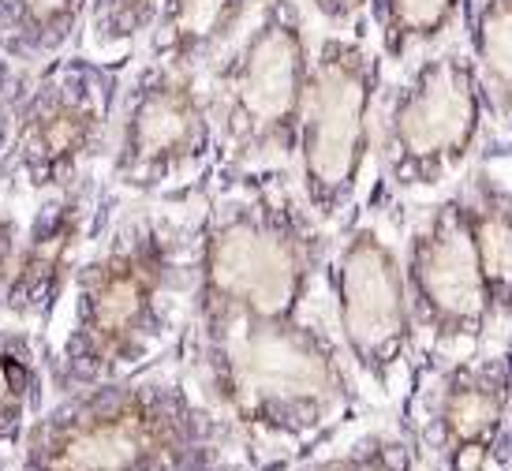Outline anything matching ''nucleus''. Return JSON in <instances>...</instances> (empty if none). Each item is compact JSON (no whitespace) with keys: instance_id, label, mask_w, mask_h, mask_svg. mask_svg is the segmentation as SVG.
<instances>
[{"instance_id":"1","label":"nucleus","mask_w":512,"mask_h":471,"mask_svg":"<svg viewBox=\"0 0 512 471\" xmlns=\"http://www.w3.org/2000/svg\"><path fill=\"white\" fill-rule=\"evenodd\" d=\"M191 232V318H296L326 273L333 232L285 169L236 172Z\"/></svg>"},{"instance_id":"3","label":"nucleus","mask_w":512,"mask_h":471,"mask_svg":"<svg viewBox=\"0 0 512 471\" xmlns=\"http://www.w3.org/2000/svg\"><path fill=\"white\" fill-rule=\"evenodd\" d=\"M176 296L191 300V236L157 221L120 229L109 251L75 277L79 322L64 344V378L101 386L143 363L169 333Z\"/></svg>"},{"instance_id":"17","label":"nucleus","mask_w":512,"mask_h":471,"mask_svg":"<svg viewBox=\"0 0 512 471\" xmlns=\"http://www.w3.org/2000/svg\"><path fill=\"white\" fill-rule=\"evenodd\" d=\"M322 471H408V449L397 442H385V438H374L359 453L333 460Z\"/></svg>"},{"instance_id":"10","label":"nucleus","mask_w":512,"mask_h":471,"mask_svg":"<svg viewBox=\"0 0 512 471\" xmlns=\"http://www.w3.org/2000/svg\"><path fill=\"white\" fill-rule=\"evenodd\" d=\"M512 412V337L498 348L434 363L427 442L441 471H483Z\"/></svg>"},{"instance_id":"18","label":"nucleus","mask_w":512,"mask_h":471,"mask_svg":"<svg viewBox=\"0 0 512 471\" xmlns=\"http://www.w3.org/2000/svg\"><path fill=\"white\" fill-rule=\"evenodd\" d=\"M311 12L314 27L322 30H352L363 23L367 0H303Z\"/></svg>"},{"instance_id":"14","label":"nucleus","mask_w":512,"mask_h":471,"mask_svg":"<svg viewBox=\"0 0 512 471\" xmlns=\"http://www.w3.org/2000/svg\"><path fill=\"white\" fill-rule=\"evenodd\" d=\"M460 45L475 60L494 131L512 139V0H468Z\"/></svg>"},{"instance_id":"8","label":"nucleus","mask_w":512,"mask_h":471,"mask_svg":"<svg viewBox=\"0 0 512 471\" xmlns=\"http://www.w3.org/2000/svg\"><path fill=\"white\" fill-rule=\"evenodd\" d=\"M400 266L412 311L415 356L441 363L468 356L494 337V314L456 187L415 206L400 240Z\"/></svg>"},{"instance_id":"5","label":"nucleus","mask_w":512,"mask_h":471,"mask_svg":"<svg viewBox=\"0 0 512 471\" xmlns=\"http://www.w3.org/2000/svg\"><path fill=\"white\" fill-rule=\"evenodd\" d=\"M314 30L303 0H258L247 30L202 72L228 176L292 165Z\"/></svg>"},{"instance_id":"7","label":"nucleus","mask_w":512,"mask_h":471,"mask_svg":"<svg viewBox=\"0 0 512 471\" xmlns=\"http://www.w3.org/2000/svg\"><path fill=\"white\" fill-rule=\"evenodd\" d=\"M337 341L352 378L393 397L415 378V329L400 266V243L374 210L352 214L329 247Z\"/></svg>"},{"instance_id":"4","label":"nucleus","mask_w":512,"mask_h":471,"mask_svg":"<svg viewBox=\"0 0 512 471\" xmlns=\"http://www.w3.org/2000/svg\"><path fill=\"white\" fill-rule=\"evenodd\" d=\"M494 131L475 60L460 38L385 75L374 113V165L397 199L453 191Z\"/></svg>"},{"instance_id":"12","label":"nucleus","mask_w":512,"mask_h":471,"mask_svg":"<svg viewBox=\"0 0 512 471\" xmlns=\"http://www.w3.org/2000/svg\"><path fill=\"white\" fill-rule=\"evenodd\" d=\"M258 0H161L146 34V60L176 72H206L240 38Z\"/></svg>"},{"instance_id":"11","label":"nucleus","mask_w":512,"mask_h":471,"mask_svg":"<svg viewBox=\"0 0 512 471\" xmlns=\"http://www.w3.org/2000/svg\"><path fill=\"white\" fill-rule=\"evenodd\" d=\"M468 221L494 329H512V139L498 135L479 150L456 184Z\"/></svg>"},{"instance_id":"16","label":"nucleus","mask_w":512,"mask_h":471,"mask_svg":"<svg viewBox=\"0 0 512 471\" xmlns=\"http://www.w3.org/2000/svg\"><path fill=\"white\" fill-rule=\"evenodd\" d=\"M161 0H90L83 38L98 60H131L157 19Z\"/></svg>"},{"instance_id":"6","label":"nucleus","mask_w":512,"mask_h":471,"mask_svg":"<svg viewBox=\"0 0 512 471\" xmlns=\"http://www.w3.org/2000/svg\"><path fill=\"white\" fill-rule=\"evenodd\" d=\"M385 75L389 68L363 27L314 30L292 172L307 210L329 232L341 229L363 199L367 165L374 161V113Z\"/></svg>"},{"instance_id":"9","label":"nucleus","mask_w":512,"mask_h":471,"mask_svg":"<svg viewBox=\"0 0 512 471\" xmlns=\"http://www.w3.org/2000/svg\"><path fill=\"white\" fill-rule=\"evenodd\" d=\"M217 165V128L202 72L143 60L120 90L116 176L139 191L184 199Z\"/></svg>"},{"instance_id":"13","label":"nucleus","mask_w":512,"mask_h":471,"mask_svg":"<svg viewBox=\"0 0 512 471\" xmlns=\"http://www.w3.org/2000/svg\"><path fill=\"white\" fill-rule=\"evenodd\" d=\"M468 0H367L363 34L389 72L460 38Z\"/></svg>"},{"instance_id":"15","label":"nucleus","mask_w":512,"mask_h":471,"mask_svg":"<svg viewBox=\"0 0 512 471\" xmlns=\"http://www.w3.org/2000/svg\"><path fill=\"white\" fill-rule=\"evenodd\" d=\"M90 0H0V34L15 60L60 57L83 34Z\"/></svg>"},{"instance_id":"2","label":"nucleus","mask_w":512,"mask_h":471,"mask_svg":"<svg viewBox=\"0 0 512 471\" xmlns=\"http://www.w3.org/2000/svg\"><path fill=\"white\" fill-rule=\"evenodd\" d=\"M191 356L202 393L262 434H314L356 397L337 333L307 314H199L191 318Z\"/></svg>"}]
</instances>
